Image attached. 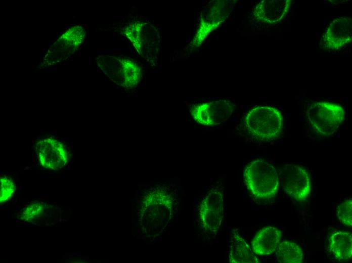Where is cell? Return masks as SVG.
Instances as JSON below:
<instances>
[{
	"label": "cell",
	"mask_w": 352,
	"mask_h": 263,
	"mask_svg": "<svg viewBox=\"0 0 352 263\" xmlns=\"http://www.w3.org/2000/svg\"><path fill=\"white\" fill-rule=\"evenodd\" d=\"M243 178L247 189L258 199L272 198L278 192L279 178L277 169L264 160L257 159L248 164Z\"/></svg>",
	"instance_id": "cell-1"
},
{
	"label": "cell",
	"mask_w": 352,
	"mask_h": 263,
	"mask_svg": "<svg viewBox=\"0 0 352 263\" xmlns=\"http://www.w3.org/2000/svg\"><path fill=\"white\" fill-rule=\"evenodd\" d=\"M245 126L254 138L262 141L277 139L283 129V118L276 108L269 106H258L247 114Z\"/></svg>",
	"instance_id": "cell-2"
},
{
	"label": "cell",
	"mask_w": 352,
	"mask_h": 263,
	"mask_svg": "<svg viewBox=\"0 0 352 263\" xmlns=\"http://www.w3.org/2000/svg\"><path fill=\"white\" fill-rule=\"evenodd\" d=\"M306 115L313 129L319 135L324 137L333 134L344 119L343 108L328 102L312 104L307 110Z\"/></svg>",
	"instance_id": "cell-3"
},
{
	"label": "cell",
	"mask_w": 352,
	"mask_h": 263,
	"mask_svg": "<svg viewBox=\"0 0 352 263\" xmlns=\"http://www.w3.org/2000/svg\"><path fill=\"white\" fill-rule=\"evenodd\" d=\"M124 33L139 55L148 60L157 58L160 37L154 27L147 22L136 21L126 26Z\"/></svg>",
	"instance_id": "cell-4"
},
{
	"label": "cell",
	"mask_w": 352,
	"mask_h": 263,
	"mask_svg": "<svg viewBox=\"0 0 352 263\" xmlns=\"http://www.w3.org/2000/svg\"><path fill=\"white\" fill-rule=\"evenodd\" d=\"M233 8L231 1L214 0L209 2L201 12L199 26L193 40V46H200L208 34L227 18Z\"/></svg>",
	"instance_id": "cell-5"
},
{
	"label": "cell",
	"mask_w": 352,
	"mask_h": 263,
	"mask_svg": "<svg viewBox=\"0 0 352 263\" xmlns=\"http://www.w3.org/2000/svg\"><path fill=\"white\" fill-rule=\"evenodd\" d=\"M224 214V194L223 189H212L201 201L199 207L201 226L203 230L215 234L219 229Z\"/></svg>",
	"instance_id": "cell-6"
},
{
	"label": "cell",
	"mask_w": 352,
	"mask_h": 263,
	"mask_svg": "<svg viewBox=\"0 0 352 263\" xmlns=\"http://www.w3.org/2000/svg\"><path fill=\"white\" fill-rule=\"evenodd\" d=\"M279 179L287 194L297 201L305 200L309 196L311 185L310 176L303 167L287 164L279 169Z\"/></svg>",
	"instance_id": "cell-7"
},
{
	"label": "cell",
	"mask_w": 352,
	"mask_h": 263,
	"mask_svg": "<svg viewBox=\"0 0 352 263\" xmlns=\"http://www.w3.org/2000/svg\"><path fill=\"white\" fill-rule=\"evenodd\" d=\"M234 105L226 100H219L194 105L190 112L197 123L213 126L227 120L233 113Z\"/></svg>",
	"instance_id": "cell-8"
},
{
	"label": "cell",
	"mask_w": 352,
	"mask_h": 263,
	"mask_svg": "<svg viewBox=\"0 0 352 263\" xmlns=\"http://www.w3.org/2000/svg\"><path fill=\"white\" fill-rule=\"evenodd\" d=\"M35 151L39 163L46 169L61 168L69 160L70 154L66 146L54 138L40 140L36 144Z\"/></svg>",
	"instance_id": "cell-9"
},
{
	"label": "cell",
	"mask_w": 352,
	"mask_h": 263,
	"mask_svg": "<svg viewBox=\"0 0 352 263\" xmlns=\"http://www.w3.org/2000/svg\"><path fill=\"white\" fill-rule=\"evenodd\" d=\"M108 64L111 77L123 87L131 88L138 83L141 77V68L134 61L125 57L109 56Z\"/></svg>",
	"instance_id": "cell-10"
},
{
	"label": "cell",
	"mask_w": 352,
	"mask_h": 263,
	"mask_svg": "<svg viewBox=\"0 0 352 263\" xmlns=\"http://www.w3.org/2000/svg\"><path fill=\"white\" fill-rule=\"evenodd\" d=\"M352 39V20L349 17H340L333 20L323 36V45L326 50H339Z\"/></svg>",
	"instance_id": "cell-11"
},
{
	"label": "cell",
	"mask_w": 352,
	"mask_h": 263,
	"mask_svg": "<svg viewBox=\"0 0 352 263\" xmlns=\"http://www.w3.org/2000/svg\"><path fill=\"white\" fill-rule=\"evenodd\" d=\"M291 0H263L255 6L253 15L259 21L274 24L280 21L289 11Z\"/></svg>",
	"instance_id": "cell-12"
},
{
	"label": "cell",
	"mask_w": 352,
	"mask_h": 263,
	"mask_svg": "<svg viewBox=\"0 0 352 263\" xmlns=\"http://www.w3.org/2000/svg\"><path fill=\"white\" fill-rule=\"evenodd\" d=\"M280 230L273 226L262 228L251 242L253 252L258 255H269L274 252L282 238Z\"/></svg>",
	"instance_id": "cell-13"
},
{
	"label": "cell",
	"mask_w": 352,
	"mask_h": 263,
	"mask_svg": "<svg viewBox=\"0 0 352 263\" xmlns=\"http://www.w3.org/2000/svg\"><path fill=\"white\" fill-rule=\"evenodd\" d=\"M229 260L233 263H259L252 249L236 231L231 236Z\"/></svg>",
	"instance_id": "cell-14"
},
{
	"label": "cell",
	"mask_w": 352,
	"mask_h": 263,
	"mask_svg": "<svg viewBox=\"0 0 352 263\" xmlns=\"http://www.w3.org/2000/svg\"><path fill=\"white\" fill-rule=\"evenodd\" d=\"M329 250L340 261L349 260L352 256V236L347 232L338 231L331 235Z\"/></svg>",
	"instance_id": "cell-15"
},
{
	"label": "cell",
	"mask_w": 352,
	"mask_h": 263,
	"mask_svg": "<svg viewBox=\"0 0 352 263\" xmlns=\"http://www.w3.org/2000/svg\"><path fill=\"white\" fill-rule=\"evenodd\" d=\"M276 258L280 263H301L303 253L301 247L296 243L285 241L279 243L276 248Z\"/></svg>",
	"instance_id": "cell-16"
},
{
	"label": "cell",
	"mask_w": 352,
	"mask_h": 263,
	"mask_svg": "<svg viewBox=\"0 0 352 263\" xmlns=\"http://www.w3.org/2000/svg\"><path fill=\"white\" fill-rule=\"evenodd\" d=\"M46 205L40 202H35L24 208L20 214V218L25 221L32 222L41 217L45 213Z\"/></svg>",
	"instance_id": "cell-17"
},
{
	"label": "cell",
	"mask_w": 352,
	"mask_h": 263,
	"mask_svg": "<svg viewBox=\"0 0 352 263\" xmlns=\"http://www.w3.org/2000/svg\"><path fill=\"white\" fill-rule=\"evenodd\" d=\"M337 216L344 226H352V199L347 198L342 202L337 207Z\"/></svg>",
	"instance_id": "cell-18"
},
{
	"label": "cell",
	"mask_w": 352,
	"mask_h": 263,
	"mask_svg": "<svg viewBox=\"0 0 352 263\" xmlns=\"http://www.w3.org/2000/svg\"><path fill=\"white\" fill-rule=\"evenodd\" d=\"M16 189L15 184L10 178H1V203L8 201L13 195Z\"/></svg>",
	"instance_id": "cell-19"
},
{
	"label": "cell",
	"mask_w": 352,
	"mask_h": 263,
	"mask_svg": "<svg viewBox=\"0 0 352 263\" xmlns=\"http://www.w3.org/2000/svg\"><path fill=\"white\" fill-rule=\"evenodd\" d=\"M140 232V229H138V232Z\"/></svg>",
	"instance_id": "cell-20"
}]
</instances>
